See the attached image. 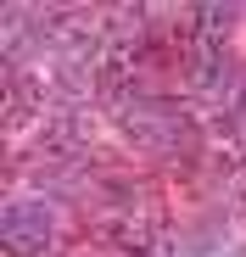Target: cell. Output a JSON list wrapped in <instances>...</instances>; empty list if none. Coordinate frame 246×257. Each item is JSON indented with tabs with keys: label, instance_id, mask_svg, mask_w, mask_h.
Masks as SVG:
<instances>
[{
	"label": "cell",
	"instance_id": "2",
	"mask_svg": "<svg viewBox=\"0 0 246 257\" xmlns=\"http://www.w3.org/2000/svg\"><path fill=\"white\" fill-rule=\"evenodd\" d=\"M51 240H56V212L45 201H12L6 212H0V246H6L12 257H34Z\"/></svg>",
	"mask_w": 246,
	"mask_h": 257
},
{
	"label": "cell",
	"instance_id": "4",
	"mask_svg": "<svg viewBox=\"0 0 246 257\" xmlns=\"http://www.w3.org/2000/svg\"><path fill=\"white\" fill-rule=\"evenodd\" d=\"M235 23V6H196V34L207 39V51H218V39L229 34Z\"/></svg>",
	"mask_w": 246,
	"mask_h": 257
},
{
	"label": "cell",
	"instance_id": "5",
	"mask_svg": "<svg viewBox=\"0 0 246 257\" xmlns=\"http://www.w3.org/2000/svg\"><path fill=\"white\" fill-rule=\"evenodd\" d=\"M224 257H246V246H235V251H224Z\"/></svg>",
	"mask_w": 246,
	"mask_h": 257
},
{
	"label": "cell",
	"instance_id": "3",
	"mask_svg": "<svg viewBox=\"0 0 246 257\" xmlns=\"http://www.w3.org/2000/svg\"><path fill=\"white\" fill-rule=\"evenodd\" d=\"M39 106H45V84H39V78H28V73L17 67V73L6 78V123H12V128H23Z\"/></svg>",
	"mask_w": 246,
	"mask_h": 257
},
{
	"label": "cell",
	"instance_id": "1",
	"mask_svg": "<svg viewBox=\"0 0 246 257\" xmlns=\"http://www.w3.org/2000/svg\"><path fill=\"white\" fill-rule=\"evenodd\" d=\"M117 123H123V135H129L135 146L162 151V157H179L190 146V123H185V112L174 101H123Z\"/></svg>",
	"mask_w": 246,
	"mask_h": 257
}]
</instances>
